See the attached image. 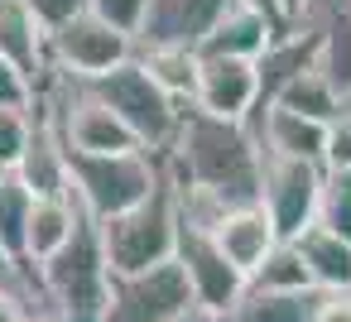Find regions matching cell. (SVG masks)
Listing matches in <instances>:
<instances>
[{"mask_svg": "<svg viewBox=\"0 0 351 322\" xmlns=\"http://www.w3.org/2000/svg\"><path fill=\"white\" fill-rule=\"evenodd\" d=\"M164 173L178 193H207L221 207L260 202L265 149L250 121H221L197 106L183 111V125L169 149H159Z\"/></svg>", "mask_w": 351, "mask_h": 322, "instance_id": "1", "label": "cell"}, {"mask_svg": "<svg viewBox=\"0 0 351 322\" xmlns=\"http://www.w3.org/2000/svg\"><path fill=\"white\" fill-rule=\"evenodd\" d=\"M97 231H101V250H106L111 274H140V269L173 260V250H178V188L164 178L140 207L97 221Z\"/></svg>", "mask_w": 351, "mask_h": 322, "instance_id": "2", "label": "cell"}, {"mask_svg": "<svg viewBox=\"0 0 351 322\" xmlns=\"http://www.w3.org/2000/svg\"><path fill=\"white\" fill-rule=\"evenodd\" d=\"M164 159L154 149H130V154H73V197L92 221L121 216L140 207L159 183H164Z\"/></svg>", "mask_w": 351, "mask_h": 322, "instance_id": "3", "label": "cell"}, {"mask_svg": "<svg viewBox=\"0 0 351 322\" xmlns=\"http://www.w3.org/2000/svg\"><path fill=\"white\" fill-rule=\"evenodd\" d=\"M130 130H135V140L145 145V149H169L173 145V135H178V125H183V111H188V101H178L173 92H164L159 87V77L140 63V58H130V63H121V68H111V73H101V77H92L87 82Z\"/></svg>", "mask_w": 351, "mask_h": 322, "instance_id": "4", "label": "cell"}, {"mask_svg": "<svg viewBox=\"0 0 351 322\" xmlns=\"http://www.w3.org/2000/svg\"><path fill=\"white\" fill-rule=\"evenodd\" d=\"M197 308L193 284L178 260H164L140 274H111L106 322H178Z\"/></svg>", "mask_w": 351, "mask_h": 322, "instance_id": "5", "label": "cell"}, {"mask_svg": "<svg viewBox=\"0 0 351 322\" xmlns=\"http://www.w3.org/2000/svg\"><path fill=\"white\" fill-rule=\"evenodd\" d=\"M49 44H53V68H58L63 77H77V82H92V77H101V73L130 63L135 49H140L135 34L116 29L111 20H101V15H92V10L77 15V20H68L63 29H53Z\"/></svg>", "mask_w": 351, "mask_h": 322, "instance_id": "6", "label": "cell"}, {"mask_svg": "<svg viewBox=\"0 0 351 322\" xmlns=\"http://www.w3.org/2000/svg\"><path fill=\"white\" fill-rule=\"evenodd\" d=\"M173 260L183 264V274H188V284H193V298H197V308H207V312H221V317H231V308L245 298V288H250V279L226 260V250L217 245V236L207 231V226H193V221H183L178 216V250H173Z\"/></svg>", "mask_w": 351, "mask_h": 322, "instance_id": "7", "label": "cell"}, {"mask_svg": "<svg viewBox=\"0 0 351 322\" xmlns=\"http://www.w3.org/2000/svg\"><path fill=\"white\" fill-rule=\"evenodd\" d=\"M322 173H327V164L265 154V173H260V207L269 212V221H274L279 240H293L298 231H308V226L317 221Z\"/></svg>", "mask_w": 351, "mask_h": 322, "instance_id": "8", "label": "cell"}, {"mask_svg": "<svg viewBox=\"0 0 351 322\" xmlns=\"http://www.w3.org/2000/svg\"><path fill=\"white\" fill-rule=\"evenodd\" d=\"M193 106L207 111V116H221V121H250L260 111V68H255V58H202Z\"/></svg>", "mask_w": 351, "mask_h": 322, "instance_id": "9", "label": "cell"}, {"mask_svg": "<svg viewBox=\"0 0 351 322\" xmlns=\"http://www.w3.org/2000/svg\"><path fill=\"white\" fill-rule=\"evenodd\" d=\"M231 5L236 0H149L135 44L140 49H197Z\"/></svg>", "mask_w": 351, "mask_h": 322, "instance_id": "10", "label": "cell"}, {"mask_svg": "<svg viewBox=\"0 0 351 322\" xmlns=\"http://www.w3.org/2000/svg\"><path fill=\"white\" fill-rule=\"evenodd\" d=\"M15 173L34 197H73V154L49 116H34V135H29Z\"/></svg>", "mask_w": 351, "mask_h": 322, "instance_id": "11", "label": "cell"}, {"mask_svg": "<svg viewBox=\"0 0 351 322\" xmlns=\"http://www.w3.org/2000/svg\"><path fill=\"white\" fill-rule=\"evenodd\" d=\"M250 130L260 135V149H265V154L327 164V121L298 116V111H289V106H265V111H255Z\"/></svg>", "mask_w": 351, "mask_h": 322, "instance_id": "12", "label": "cell"}, {"mask_svg": "<svg viewBox=\"0 0 351 322\" xmlns=\"http://www.w3.org/2000/svg\"><path fill=\"white\" fill-rule=\"evenodd\" d=\"M0 58H10L15 68H25L39 87L58 73L49 29L34 20V10L25 5V0H0Z\"/></svg>", "mask_w": 351, "mask_h": 322, "instance_id": "13", "label": "cell"}, {"mask_svg": "<svg viewBox=\"0 0 351 322\" xmlns=\"http://www.w3.org/2000/svg\"><path fill=\"white\" fill-rule=\"evenodd\" d=\"M212 236H217V245L226 250V260L250 279L260 264H265V255L279 245V231H274V221H269V212L260 207V202H245V207H226V216L212 226Z\"/></svg>", "mask_w": 351, "mask_h": 322, "instance_id": "14", "label": "cell"}, {"mask_svg": "<svg viewBox=\"0 0 351 322\" xmlns=\"http://www.w3.org/2000/svg\"><path fill=\"white\" fill-rule=\"evenodd\" d=\"M274 34H279L274 20H265L260 10H250V5L236 0V5L212 25V34L197 44V53L202 58H260L274 44Z\"/></svg>", "mask_w": 351, "mask_h": 322, "instance_id": "15", "label": "cell"}, {"mask_svg": "<svg viewBox=\"0 0 351 322\" xmlns=\"http://www.w3.org/2000/svg\"><path fill=\"white\" fill-rule=\"evenodd\" d=\"M82 221H87V212L77 207V197H34L29 226H25V260H34V264L53 260L77 236Z\"/></svg>", "mask_w": 351, "mask_h": 322, "instance_id": "16", "label": "cell"}, {"mask_svg": "<svg viewBox=\"0 0 351 322\" xmlns=\"http://www.w3.org/2000/svg\"><path fill=\"white\" fill-rule=\"evenodd\" d=\"M293 245H298V255L322 293H351V240L346 236L313 221L308 231L293 236Z\"/></svg>", "mask_w": 351, "mask_h": 322, "instance_id": "17", "label": "cell"}, {"mask_svg": "<svg viewBox=\"0 0 351 322\" xmlns=\"http://www.w3.org/2000/svg\"><path fill=\"white\" fill-rule=\"evenodd\" d=\"M322 298V288H245L231 322H313Z\"/></svg>", "mask_w": 351, "mask_h": 322, "instance_id": "18", "label": "cell"}, {"mask_svg": "<svg viewBox=\"0 0 351 322\" xmlns=\"http://www.w3.org/2000/svg\"><path fill=\"white\" fill-rule=\"evenodd\" d=\"M135 58L159 77L164 92H173L178 101L193 106V92H197V49H135Z\"/></svg>", "mask_w": 351, "mask_h": 322, "instance_id": "19", "label": "cell"}, {"mask_svg": "<svg viewBox=\"0 0 351 322\" xmlns=\"http://www.w3.org/2000/svg\"><path fill=\"white\" fill-rule=\"evenodd\" d=\"M269 106H289V111H298V116H313V121H332L337 116V106H341V97H337V87L322 77V68H308V73H298Z\"/></svg>", "mask_w": 351, "mask_h": 322, "instance_id": "20", "label": "cell"}, {"mask_svg": "<svg viewBox=\"0 0 351 322\" xmlns=\"http://www.w3.org/2000/svg\"><path fill=\"white\" fill-rule=\"evenodd\" d=\"M29 207L34 193L20 183V173H0V245H5L15 260H25V226H29Z\"/></svg>", "mask_w": 351, "mask_h": 322, "instance_id": "21", "label": "cell"}, {"mask_svg": "<svg viewBox=\"0 0 351 322\" xmlns=\"http://www.w3.org/2000/svg\"><path fill=\"white\" fill-rule=\"evenodd\" d=\"M250 288H317V284H313V274H308L298 245H293V240H279V245L265 255V264L250 274Z\"/></svg>", "mask_w": 351, "mask_h": 322, "instance_id": "22", "label": "cell"}, {"mask_svg": "<svg viewBox=\"0 0 351 322\" xmlns=\"http://www.w3.org/2000/svg\"><path fill=\"white\" fill-rule=\"evenodd\" d=\"M317 226L351 240V169H327L317 193Z\"/></svg>", "mask_w": 351, "mask_h": 322, "instance_id": "23", "label": "cell"}, {"mask_svg": "<svg viewBox=\"0 0 351 322\" xmlns=\"http://www.w3.org/2000/svg\"><path fill=\"white\" fill-rule=\"evenodd\" d=\"M34 106H39V82L25 68H15L10 58H0V111H29L34 116Z\"/></svg>", "mask_w": 351, "mask_h": 322, "instance_id": "24", "label": "cell"}, {"mask_svg": "<svg viewBox=\"0 0 351 322\" xmlns=\"http://www.w3.org/2000/svg\"><path fill=\"white\" fill-rule=\"evenodd\" d=\"M29 135H34V116L29 111H0V173H10L20 164Z\"/></svg>", "mask_w": 351, "mask_h": 322, "instance_id": "25", "label": "cell"}, {"mask_svg": "<svg viewBox=\"0 0 351 322\" xmlns=\"http://www.w3.org/2000/svg\"><path fill=\"white\" fill-rule=\"evenodd\" d=\"M327 169H351V97H341L337 116L327 121Z\"/></svg>", "mask_w": 351, "mask_h": 322, "instance_id": "26", "label": "cell"}, {"mask_svg": "<svg viewBox=\"0 0 351 322\" xmlns=\"http://www.w3.org/2000/svg\"><path fill=\"white\" fill-rule=\"evenodd\" d=\"M87 10H92V15H101V20H111V25H116V29H125V34H140L149 0H87Z\"/></svg>", "mask_w": 351, "mask_h": 322, "instance_id": "27", "label": "cell"}, {"mask_svg": "<svg viewBox=\"0 0 351 322\" xmlns=\"http://www.w3.org/2000/svg\"><path fill=\"white\" fill-rule=\"evenodd\" d=\"M25 5L34 10V20L53 34V29H63L68 20H77V15H87V0H25Z\"/></svg>", "mask_w": 351, "mask_h": 322, "instance_id": "28", "label": "cell"}, {"mask_svg": "<svg viewBox=\"0 0 351 322\" xmlns=\"http://www.w3.org/2000/svg\"><path fill=\"white\" fill-rule=\"evenodd\" d=\"M313 322H351V293H327Z\"/></svg>", "mask_w": 351, "mask_h": 322, "instance_id": "29", "label": "cell"}, {"mask_svg": "<svg viewBox=\"0 0 351 322\" xmlns=\"http://www.w3.org/2000/svg\"><path fill=\"white\" fill-rule=\"evenodd\" d=\"M0 322H29V308L20 303V293L10 284H0Z\"/></svg>", "mask_w": 351, "mask_h": 322, "instance_id": "30", "label": "cell"}, {"mask_svg": "<svg viewBox=\"0 0 351 322\" xmlns=\"http://www.w3.org/2000/svg\"><path fill=\"white\" fill-rule=\"evenodd\" d=\"M178 322H231V317H221V312H207V308H193L188 317H178Z\"/></svg>", "mask_w": 351, "mask_h": 322, "instance_id": "31", "label": "cell"}, {"mask_svg": "<svg viewBox=\"0 0 351 322\" xmlns=\"http://www.w3.org/2000/svg\"><path fill=\"white\" fill-rule=\"evenodd\" d=\"M279 5H284V15H289V25L308 15V0H279Z\"/></svg>", "mask_w": 351, "mask_h": 322, "instance_id": "32", "label": "cell"}, {"mask_svg": "<svg viewBox=\"0 0 351 322\" xmlns=\"http://www.w3.org/2000/svg\"><path fill=\"white\" fill-rule=\"evenodd\" d=\"M10 264H15V255H10L5 245H0V279H5V274H10Z\"/></svg>", "mask_w": 351, "mask_h": 322, "instance_id": "33", "label": "cell"}, {"mask_svg": "<svg viewBox=\"0 0 351 322\" xmlns=\"http://www.w3.org/2000/svg\"><path fill=\"white\" fill-rule=\"evenodd\" d=\"M34 322H58V317H34Z\"/></svg>", "mask_w": 351, "mask_h": 322, "instance_id": "34", "label": "cell"}, {"mask_svg": "<svg viewBox=\"0 0 351 322\" xmlns=\"http://www.w3.org/2000/svg\"><path fill=\"white\" fill-rule=\"evenodd\" d=\"M346 5H351V0H346Z\"/></svg>", "mask_w": 351, "mask_h": 322, "instance_id": "35", "label": "cell"}]
</instances>
